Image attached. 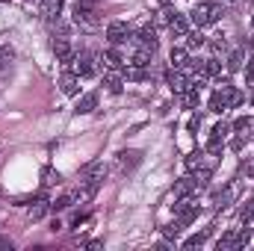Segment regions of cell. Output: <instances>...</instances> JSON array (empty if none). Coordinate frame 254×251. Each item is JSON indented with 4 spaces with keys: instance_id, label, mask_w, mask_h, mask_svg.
Returning <instances> with one entry per match:
<instances>
[{
    "instance_id": "1",
    "label": "cell",
    "mask_w": 254,
    "mask_h": 251,
    "mask_svg": "<svg viewBox=\"0 0 254 251\" xmlns=\"http://www.w3.org/2000/svg\"><path fill=\"white\" fill-rule=\"evenodd\" d=\"M240 104H243V92L234 89L231 83H222V80H219V89H216L213 98H210V110H213V113H225V110H234V107H240Z\"/></svg>"
},
{
    "instance_id": "2",
    "label": "cell",
    "mask_w": 254,
    "mask_h": 251,
    "mask_svg": "<svg viewBox=\"0 0 254 251\" xmlns=\"http://www.w3.org/2000/svg\"><path fill=\"white\" fill-rule=\"evenodd\" d=\"M190 18H192L195 27H210V24H216V21L222 18V6H219V3H210V0L195 3V9H192Z\"/></svg>"
},
{
    "instance_id": "3",
    "label": "cell",
    "mask_w": 254,
    "mask_h": 251,
    "mask_svg": "<svg viewBox=\"0 0 254 251\" xmlns=\"http://www.w3.org/2000/svg\"><path fill=\"white\" fill-rule=\"evenodd\" d=\"M104 178H107V166H104L101 160H92V163L83 166V172H80V184H83V187H92V189L101 187Z\"/></svg>"
},
{
    "instance_id": "4",
    "label": "cell",
    "mask_w": 254,
    "mask_h": 251,
    "mask_svg": "<svg viewBox=\"0 0 254 251\" xmlns=\"http://www.w3.org/2000/svg\"><path fill=\"white\" fill-rule=\"evenodd\" d=\"M249 240H252V231H228L219 243H216V249L219 251H237V249H246L249 246Z\"/></svg>"
},
{
    "instance_id": "5",
    "label": "cell",
    "mask_w": 254,
    "mask_h": 251,
    "mask_svg": "<svg viewBox=\"0 0 254 251\" xmlns=\"http://www.w3.org/2000/svg\"><path fill=\"white\" fill-rule=\"evenodd\" d=\"M74 74L77 77H95L98 74V57H92L89 51H80V54H74Z\"/></svg>"
},
{
    "instance_id": "6",
    "label": "cell",
    "mask_w": 254,
    "mask_h": 251,
    "mask_svg": "<svg viewBox=\"0 0 254 251\" xmlns=\"http://www.w3.org/2000/svg\"><path fill=\"white\" fill-rule=\"evenodd\" d=\"M130 42H133L136 48H142V51H151V54H157V48H160V39H157L154 27H142L139 33L130 36Z\"/></svg>"
},
{
    "instance_id": "7",
    "label": "cell",
    "mask_w": 254,
    "mask_h": 251,
    "mask_svg": "<svg viewBox=\"0 0 254 251\" xmlns=\"http://www.w3.org/2000/svg\"><path fill=\"white\" fill-rule=\"evenodd\" d=\"M130 36H133V30L127 27L125 21H113L110 27H107V39H110V45H127L130 42Z\"/></svg>"
},
{
    "instance_id": "8",
    "label": "cell",
    "mask_w": 254,
    "mask_h": 251,
    "mask_svg": "<svg viewBox=\"0 0 254 251\" xmlns=\"http://www.w3.org/2000/svg\"><path fill=\"white\" fill-rule=\"evenodd\" d=\"M74 24H77V27H83V30H95V27L101 24V18H98V12H95V9L74 6Z\"/></svg>"
},
{
    "instance_id": "9",
    "label": "cell",
    "mask_w": 254,
    "mask_h": 251,
    "mask_svg": "<svg viewBox=\"0 0 254 251\" xmlns=\"http://www.w3.org/2000/svg\"><path fill=\"white\" fill-rule=\"evenodd\" d=\"M175 216H178V222H184V225H190L192 219L198 216V204L192 201L190 195H184L178 204H175Z\"/></svg>"
},
{
    "instance_id": "10",
    "label": "cell",
    "mask_w": 254,
    "mask_h": 251,
    "mask_svg": "<svg viewBox=\"0 0 254 251\" xmlns=\"http://www.w3.org/2000/svg\"><path fill=\"white\" fill-rule=\"evenodd\" d=\"M166 83H169V89L175 92V95H184L187 89H190L192 83H190V77L181 71V68H172L169 74H166Z\"/></svg>"
},
{
    "instance_id": "11",
    "label": "cell",
    "mask_w": 254,
    "mask_h": 251,
    "mask_svg": "<svg viewBox=\"0 0 254 251\" xmlns=\"http://www.w3.org/2000/svg\"><path fill=\"white\" fill-rule=\"evenodd\" d=\"M101 65L107 68V71H125V60H122V54H119V48L113 45V48H107L104 54H101Z\"/></svg>"
},
{
    "instance_id": "12",
    "label": "cell",
    "mask_w": 254,
    "mask_h": 251,
    "mask_svg": "<svg viewBox=\"0 0 254 251\" xmlns=\"http://www.w3.org/2000/svg\"><path fill=\"white\" fill-rule=\"evenodd\" d=\"M57 86H60L63 95H77V92H80V77H77L74 71H65L63 77L57 80Z\"/></svg>"
},
{
    "instance_id": "13",
    "label": "cell",
    "mask_w": 254,
    "mask_h": 251,
    "mask_svg": "<svg viewBox=\"0 0 254 251\" xmlns=\"http://www.w3.org/2000/svg\"><path fill=\"white\" fill-rule=\"evenodd\" d=\"M63 3L65 0H39V12L45 21H57L60 12H63Z\"/></svg>"
},
{
    "instance_id": "14",
    "label": "cell",
    "mask_w": 254,
    "mask_h": 251,
    "mask_svg": "<svg viewBox=\"0 0 254 251\" xmlns=\"http://www.w3.org/2000/svg\"><path fill=\"white\" fill-rule=\"evenodd\" d=\"M169 30H172V36L184 39V36L190 33V21H187V15H181V12H172V18H169Z\"/></svg>"
},
{
    "instance_id": "15",
    "label": "cell",
    "mask_w": 254,
    "mask_h": 251,
    "mask_svg": "<svg viewBox=\"0 0 254 251\" xmlns=\"http://www.w3.org/2000/svg\"><path fill=\"white\" fill-rule=\"evenodd\" d=\"M54 54H57V60H60L63 65H71V63H74V51H71L68 39H54Z\"/></svg>"
},
{
    "instance_id": "16",
    "label": "cell",
    "mask_w": 254,
    "mask_h": 251,
    "mask_svg": "<svg viewBox=\"0 0 254 251\" xmlns=\"http://www.w3.org/2000/svg\"><path fill=\"white\" fill-rule=\"evenodd\" d=\"M139 163H142V154L139 151H122L119 154V172H133Z\"/></svg>"
},
{
    "instance_id": "17",
    "label": "cell",
    "mask_w": 254,
    "mask_h": 251,
    "mask_svg": "<svg viewBox=\"0 0 254 251\" xmlns=\"http://www.w3.org/2000/svg\"><path fill=\"white\" fill-rule=\"evenodd\" d=\"M51 210V201L48 198H36L33 204H30V210H27V216L33 219V222H39V219H45V213Z\"/></svg>"
},
{
    "instance_id": "18",
    "label": "cell",
    "mask_w": 254,
    "mask_h": 251,
    "mask_svg": "<svg viewBox=\"0 0 254 251\" xmlns=\"http://www.w3.org/2000/svg\"><path fill=\"white\" fill-rule=\"evenodd\" d=\"M104 86H107L113 95H122V89H125V77H122V71H110V74L104 77Z\"/></svg>"
},
{
    "instance_id": "19",
    "label": "cell",
    "mask_w": 254,
    "mask_h": 251,
    "mask_svg": "<svg viewBox=\"0 0 254 251\" xmlns=\"http://www.w3.org/2000/svg\"><path fill=\"white\" fill-rule=\"evenodd\" d=\"M98 107V95L95 92H86L80 101H77V107H74V113H80V116H86V113H92Z\"/></svg>"
},
{
    "instance_id": "20",
    "label": "cell",
    "mask_w": 254,
    "mask_h": 251,
    "mask_svg": "<svg viewBox=\"0 0 254 251\" xmlns=\"http://www.w3.org/2000/svg\"><path fill=\"white\" fill-rule=\"evenodd\" d=\"M234 130H237V136H243V139H252V136H254V119H249V116L237 119V122H234Z\"/></svg>"
},
{
    "instance_id": "21",
    "label": "cell",
    "mask_w": 254,
    "mask_h": 251,
    "mask_svg": "<svg viewBox=\"0 0 254 251\" xmlns=\"http://www.w3.org/2000/svg\"><path fill=\"white\" fill-rule=\"evenodd\" d=\"M169 60H172V68H187V63H190V51H187V48H172Z\"/></svg>"
},
{
    "instance_id": "22",
    "label": "cell",
    "mask_w": 254,
    "mask_h": 251,
    "mask_svg": "<svg viewBox=\"0 0 254 251\" xmlns=\"http://www.w3.org/2000/svg\"><path fill=\"white\" fill-rule=\"evenodd\" d=\"M57 184H63V175L57 172V169H51V166H45L42 169V187H57Z\"/></svg>"
},
{
    "instance_id": "23",
    "label": "cell",
    "mask_w": 254,
    "mask_h": 251,
    "mask_svg": "<svg viewBox=\"0 0 254 251\" xmlns=\"http://www.w3.org/2000/svg\"><path fill=\"white\" fill-rule=\"evenodd\" d=\"M190 192H195V181H192V178H178V181H175V195H178V198H184V195H190Z\"/></svg>"
},
{
    "instance_id": "24",
    "label": "cell",
    "mask_w": 254,
    "mask_h": 251,
    "mask_svg": "<svg viewBox=\"0 0 254 251\" xmlns=\"http://www.w3.org/2000/svg\"><path fill=\"white\" fill-rule=\"evenodd\" d=\"M243 60H246V48L231 51V57H228V71H240V68H243Z\"/></svg>"
},
{
    "instance_id": "25",
    "label": "cell",
    "mask_w": 254,
    "mask_h": 251,
    "mask_svg": "<svg viewBox=\"0 0 254 251\" xmlns=\"http://www.w3.org/2000/svg\"><path fill=\"white\" fill-rule=\"evenodd\" d=\"M181 101H184L187 110H195V107H198V86H190V89L181 95Z\"/></svg>"
},
{
    "instance_id": "26",
    "label": "cell",
    "mask_w": 254,
    "mask_h": 251,
    "mask_svg": "<svg viewBox=\"0 0 254 251\" xmlns=\"http://www.w3.org/2000/svg\"><path fill=\"white\" fill-rule=\"evenodd\" d=\"M181 231H184V222H178V219H175L172 225H166V228H163V237H166V240H178V237H181Z\"/></svg>"
},
{
    "instance_id": "27",
    "label": "cell",
    "mask_w": 254,
    "mask_h": 251,
    "mask_svg": "<svg viewBox=\"0 0 254 251\" xmlns=\"http://www.w3.org/2000/svg\"><path fill=\"white\" fill-rule=\"evenodd\" d=\"M222 148H225V139L222 136H210V142H207V154H222Z\"/></svg>"
},
{
    "instance_id": "28",
    "label": "cell",
    "mask_w": 254,
    "mask_h": 251,
    "mask_svg": "<svg viewBox=\"0 0 254 251\" xmlns=\"http://www.w3.org/2000/svg\"><path fill=\"white\" fill-rule=\"evenodd\" d=\"M210 237V231H204V234H195V237H190L187 243H184V249H198V246H204V240Z\"/></svg>"
},
{
    "instance_id": "29",
    "label": "cell",
    "mask_w": 254,
    "mask_h": 251,
    "mask_svg": "<svg viewBox=\"0 0 254 251\" xmlns=\"http://www.w3.org/2000/svg\"><path fill=\"white\" fill-rule=\"evenodd\" d=\"M71 204H74V192H68V195H63V198H57L51 207H54V210H68Z\"/></svg>"
},
{
    "instance_id": "30",
    "label": "cell",
    "mask_w": 254,
    "mask_h": 251,
    "mask_svg": "<svg viewBox=\"0 0 254 251\" xmlns=\"http://www.w3.org/2000/svg\"><path fill=\"white\" fill-rule=\"evenodd\" d=\"M12 60H15V51H12V48H6V45H0V68H6Z\"/></svg>"
},
{
    "instance_id": "31",
    "label": "cell",
    "mask_w": 254,
    "mask_h": 251,
    "mask_svg": "<svg viewBox=\"0 0 254 251\" xmlns=\"http://www.w3.org/2000/svg\"><path fill=\"white\" fill-rule=\"evenodd\" d=\"M240 219H243V222H246V225L252 228V222H254V201H249V204L243 207V213H240Z\"/></svg>"
},
{
    "instance_id": "32",
    "label": "cell",
    "mask_w": 254,
    "mask_h": 251,
    "mask_svg": "<svg viewBox=\"0 0 254 251\" xmlns=\"http://www.w3.org/2000/svg\"><path fill=\"white\" fill-rule=\"evenodd\" d=\"M184 39H187V45H190V48H201V45H204V36H201L198 30H195V33H187Z\"/></svg>"
},
{
    "instance_id": "33",
    "label": "cell",
    "mask_w": 254,
    "mask_h": 251,
    "mask_svg": "<svg viewBox=\"0 0 254 251\" xmlns=\"http://www.w3.org/2000/svg\"><path fill=\"white\" fill-rule=\"evenodd\" d=\"M228 130H231V125H225V122H219V125L213 127V136H222V139H225V136H228Z\"/></svg>"
},
{
    "instance_id": "34",
    "label": "cell",
    "mask_w": 254,
    "mask_h": 251,
    "mask_svg": "<svg viewBox=\"0 0 254 251\" xmlns=\"http://www.w3.org/2000/svg\"><path fill=\"white\" fill-rule=\"evenodd\" d=\"M246 80H254V54L249 57V65H246Z\"/></svg>"
},
{
    "instance_id": "35",
    "label": "cell",
    "mask_w": 254,
    "mask_h": 251,
    "mask_svg": "<svg viewBox=\"0 0 254 251\" xmlns=\"http://www.w3.org/2000/svg\"><path fill=\"white\" fill-rule=\"evenodd\" d=\"M198 127H201V116H192V119H190V130H192V133H195Z\"/></svg>"
},
{
    "instance_id": "36",
    "label": "cell",
    "mask_w": 254,
    "mask_h": 251,
    "mask_svg": "<svg viewBox=\"0 0 254 251\" xmlns=\"http://www.w3.org/2000/svg\"><path fill=\"white\" fill-rule=\"evenodd\" d=\"M77 6H86V9H95V6H98V0H77Z\"/></svg>"
},
{
    "instance_id": "37",
    "label": "cell",
    "mask_w": 254,
    "mask_h": 251,
    "mask_svg": "<svg viewBox=\"0 0 254 251\" xmlns=\"http://www.w3.org/2000/svg\"><path fill=\"white\" fill-rule=\"evenodd\" d=\"M243 142H246V139H243V136H237V139L231 142V148H234V151H240V148H243Z\"/></svg>"
},
{
    "instance_id": "38",
    "label": "cell",
    "mask_w": 254,
    "mask_h": 251,
    "mask_svg": "<svg viewBox=\"0 0 254 251\" xmlns=\"http://www.w3.org/2000/svg\"><path fill=\"white\" fill-rule=\"evenodd\" d=\"M86 249H92V251H101V249H104V246H101V243H98V240H92V243H89V246H86Z\"/></svg>"
},
{
    "instance_id": "39",
    "label": "cell",
    "mask_w": 254,
    "mask_h": 251,
    "mask_svg": "<svg viewBox=\"0 0 254 251\" xmlns=\"http://www.w3.org/2000/svg\"><path fill=\"white\" fill-rule=\"evenodd\" d=\"M0 249H9V251H12V243H9V240H3V237H0Z\"/></svg>"
},
{
    "instance_id": "40",
    "label": "cell",
    "mask_w": 254,
    "mask_h": 251,
    "mask_svg": "<svg viewBox=\"0 0 254 251\" xmlns=\"http://www.w3.org/2000/svg\"><path fill=\"white\" fill-rule=\"evenodd\" d=\"M222 3H231V0H222Z\"/></svg>"
},
{
    "instance_id": "41",
    "label": "cell",
    "mask_w": 254,
    "mask_h": 251,
    "mask_svg": "<svg viewBox=\"0 0 254 251\" xmlns=\"http://www.w3.org/2000/svg\"><path fill=\"white\" fill-rule=\"evenodd\" d=\"M252 104H254V95H252Z\"/></svg>"
},
{
    "instance_id": "42",
    "label": "cell",
    "mask_w": 254,
    "mask_h": 251,
    "mask_svg": "<svg viewBox=\"0 0 254 251\" xmlns=\"http://www.w3.org/2000/svg\"><path fill=\"white\" fill-rule=\"evenodd\" d=\"M0 3H6V0H0Z\"/></svg>"
}]
</instances>
